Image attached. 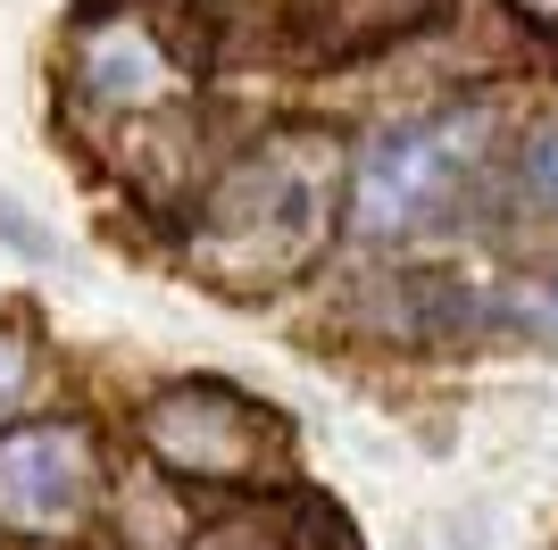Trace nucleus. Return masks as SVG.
<instances>
[{
    "label": "nucleus",
    "mask_w": 558,
    "mask_h": 550,
    "mask_svg": "<svg viewBox=\"0 0 558 550\" xmlns=\"http://www.w3.org/2000/svg\"><path fill=\"white\" fill-rule=\"evenodd\" d=\"M442 9V0H326V17L342 25V50L350 43H384V34H409Z\"/></svg>",
    "instance_id": "nucleus-6"
},
{
    "label": "nucleus",
    "mask_w": 558,
    "mask_h": 550,
    "mask_svg": "<svg viewBox=\"0 0 558 550\" xmlns=\"http://www.w3.org/2000/svg\"><path fill=\"white\" fill-rule=\"evenodd\" d=\"M492 318L500 325H525V334H542V343H558V259L534 275H517L509 292L492 300Z\"/></svg>",
    "instance_id": "nucleus-7"
},
{
    "label": "nucleus",
    "mask_w": 558,
    "mask_h": 550,
    "mask_svg": "<svg viewBox=\"0 0 558 550\" xmlns=\"http://www.w3.org/2000/svg\"><path fill=\"white\" fill-rule=\"evenodd\" d=\"M17 392H25V343L0 334V400H17Z\"/></svg>",
    "instance_id": "nucleus-11"
},
{
    "label": "nucleus",
    "mask_w": 558,
    "mask_h": 550,
    "mask_svg": "<svg viewBox=\"0 0 558 550\" xmlns=\"http://www.w3.org/2000/svg\"><path fill=\"white\" fill-rule=\"evenodd\" d=\"M425 550H484V517H450V526H434Z\"/></svg>",
    "instance_id": "nucleus-10"
},
{
    "label": "nucleus",
    "mask_w": 558,
    "mask_h": 550,
    "mask_svg": "<svg viewBox=\"0 0 558 550\" xmlns=\"http://www.w3.org/2000/svg\"><path fill=\"white\" fill-rule=\"evenodd\" d=\"M142 442L175 467V476H209V483H242L258 476V458L276 451V417H258L242 392L226 384H184V392H159L142 409Z\"/></svg>",
    "instance_id": "nucleus-3"
},
{
    "label": "nucleus",
    "mask_w": 558,
    "mask_h": 550,
    "mask_svg": "<svg viewBox=\"0 0 558 550\" xmlns=\"http://www.w3.org/2000/svg\"><path fill=\"white\" fill-rule=\"evenodd\" d=\"M475 142H484V109H442V117L384 125L359 151V176H350V226L367 234V242L425 234L450 208L459 176L475 167Z\"/></svg>",
    "instance_id": "nucleus-2"
},
{
    "label": "nucleus",
    "mask_w": 558,
    "mask_h": 550,
    "mask_svg": "<svg viewBox=\"0 0 558 550\" xmlns=\"http://www.w3.org/2000/svg\"><path fill=\"white\" fill-rule=\"evenodd\" d=\"M333 208H342V151L326 134H276L217 176L192 226V259L226 292L292 284L333 242Z\"/></svg>",
    "instance_id": "nucleus-1"
},
{
    "label": "nucleus",
    "mask_w": 558,
    "mask_h": 550,
    "mask_svg": "<svg viewBox=\"0 0 558 550\" xmlns=\"http://www.w3.org/2000/svg\"><path fill=\"white\" fill-rule=\"evenodd\" d=\"M525 9H534V17H542V25H558V0H525Z\"/></svg>",
    "instance_id": "nucleus-12"
},
{
    "label": "nucleus",
    "mask_w": 558,
    "mask_h": 550,
    "mask_svg": "<svg viewBox=\"0 0 558 550\" xmlns=\"http://www.w3.org/2000/svg\"><path fill=\"white\" fill-rule=\"evenodd\" d=\"M93 442L84 426H17L0 442V526L9 534H75L93 509Z\"/></svg>",
    "instance_id": "nucleus-4"
},
{
    "label": "nucleus",
    "mask_w": 558,
    "mask_h": 550,
    "mask_svg": "<svg viewBox=\"0 0 558 550\" xmlns=\"http://www.w3.org/2000/svg\"><path fill=\"white\" fill-rule=\"evenodd\" d=\"M517 208H534V217L558 226V125L525 134V151H517Z\"/></svg>",
    "instance_id": "nucleus-8"
},
{
    "label": "nucleus",
    "mask_w": 558,
    "mask_h": 550,
    "mask_svg": "<svg viewBox=\"0 0 558 550\" xmlns=\"http://www.w3.org/2000/svg\"><path fill=\"white\" fill-rule=\"evenodd\" d=\"M75 92L84 100H100V109H159V100H175L184 92V68L159 50V34L134 17L117 25H93L84 43H75Z\"/></svg>",
    "instance_id": "nucleus-5"
},
{
    "label": "nucleus",
    "mask_w": 558,
    "mask_h": 550,
    "mask_svg": "<svg viewBox=\"0 0 558 550\" xmlns=\"http://www.w3.org/2000/svg\"><path fill=\"white\" fill-rule=\"evenodd\" d=\"M0 242H9V251H25V259H43V251H50V234H43V226H25L17 201H0Z\"/></svg>",
    "instance_id": "nucleus-9"
}]
</instances>
